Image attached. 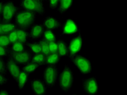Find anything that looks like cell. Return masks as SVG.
Segmentation results:
<instances>
[{
	"label": "cell",
	"mask_w": 127,
	"mask_h": 95,
	"mask_svg": "<svg viewBox=\"0 0 127 95\" xmlns=\"http://www.w3.org/2000/svg\"><path fill=\"white\" fill-rule=\"evenodd\" d=\"M32 56L33 54L30 50L18 52L10 50L8 55L20 65H24L31 62Z\"/></svg>",
	"instance_id": "cell-10"
},
{
	"label": "cell",
	"mask_w": 127,
	"mask_h": 95,
	"mask_svg": "<svg viewBox=\"0 0 127 95\" xmlns=\"http://www.w3.org/2000/svg\"><path fill=\"white\" fill-rule=\"evenodd\" d=\"M27 46L33 54H38L41 53V48L38 42L31 41V42H27Z\"/></svg>",
	"instance_id": "cell-26"
},
{
	"label": "cell",
	"mask_w": 127,
	"mask_h": 95,
	"mask_svg": "<svg viewBox=\"0 0 127 95\" xmlns=\"http://www.w3.org/2000/svg\"><path fill=\"white\" fill-rule=\"evenodd\" d=\"M48 46H49V50H50V53L57 52L58 44H57V40L56 41L48 42Z\"/></svg>",
	"instance_id": "cell-30"
},
{
	"label": "cell",
	"mask_w": 127,
	"mask_h": 95,
	"mask_svg": "<svg viewBox=\"0 0 127 95\" xmlns=\"http://www.w3.org/2000/svg\"><path fill=\"white\" fill-rule=\"evenodd\" d=\"M82 89L86 95H97L99 93L96 77L84 78L82 80Z\"/></svg>",
	"instance_id": "cell-7"
},
{
	"label": "cell",
	"mask_w": 127,
	"mask_h": 95,
	"mask_svg": "<svg viewBox=\"0 0 127 95\" xmlns=\"http://www.w3.org/2000/svg\"><path fill=\"white\" fill-rule=\"evenodd\" d=\"M68 58L81 74H88L92 72L93 65L91 60L86 56L79 53L69 57Z\"/></svg>",
	"instance_id": "cell-3"
},
{
	"label": "cell",
	"mask_w": 127,
	"mask_h": 95,
	"mask_svg": "<svg viewBox=\"0 0 127 95\" xmlns=\"http://www.w3.org/2000/svg\"><path fill=\"white\" fill-rule=\"evenodd\" d=\"M84 39L81 33L72 38L69 41L68 44V56H71L79 54L83 46Z\"/></svg>",
	"instance_id": "cell-8"
},
{
	"label": "cell",
	"mask_w": 127,
	"mask_h": 95,
	"mask_svg": "<svg viewBox=\"0 0 127 95\" xmlns=\"http://www.w3.org/2000/svg\"><path fill=\"white\" fill-rule=\"evenodd\" d=\"M0 73L4 74L7 75L8 70L6 65V62H5L3 58L0 57Z\"/></svg>",
	"instance_id": "cell-28"
},
{
	"label": "cell",
	"mask_w": 127,
	"mask_h": 95,
	"mask_svg": "<svg viewBox=\"0 0 127 95\" xmlns=\"http://www.w3.org/2000/svg\"><path fill=\"white\" fill-rule=\"evenodd\" d=\"M46 56L42 53L33 54L32 57L31 62L35 63L36 64L39 65L40 66L45 65Z\"/></svg>",
	"instance_id": "cell-23"
},
{
	"label": "cell",
	"mask_w": 127,
	"mask_h": 95,
	"mask_svg": "<svg viewBox=\"0 0 127 95\" xmlns=\"http://www.w3.org/2000/svg\"><path fill=\"white\" fill-rule=\"evenodd\" d=\"M12 95V93L8 91V90H5V89H1L0 90V95Z\"/></svg>",
	"instance_id": "cell-34"
},
{
	"label": "cell",
	"mask_w": 127,
	"mask_h": 95,
	"mask_svg": "<svg viewBox=\"0 0 127 95\" xmlns=\"http://www.w3.org/2000/svg\"><path fill=\"white\" fill-rule=\"evenodd\" d=\"M41 1L42 2H47V1H48V0H41Z\"/></svg>",
	"instance_id": "cell-37"
},
{
	"label": "cell",
	"mask_w": 127,
	"mask_h": 95,
	"mask_svg": "<svg viewBox=\"0 0 127 95\" xmlns=\"http://www.w3.org/2000/svg\"><path fill=\"white\" fill-rule=\"evenodd\" d=\"M42 38L48 42L57 40V36L53 31L47 30V29H45Z\"/></svg>",
	"instance_id": "cell-25"
},
{
	"label": "cell",
	"mask_w": 127,
	"mask_h": 95,
	"mask_svg": "<svg viewBox=\"0 0 127 95\" xmlns=\"http://www.w3.org/2000/svg\"><path fill=\"white\" fill-rule=\"evenodd\" d=\"M61 57L58 52L50 53L46 57L45 65H57L60 61Z\"/></svg>",
	"instance_id": "cell-18"
},
{
	"label": "cell",
	"mask_w": 127,
	"mask_h": 95,
	"mask_svg": "<svg viewBox=\"0 0 127 95\" xmlns=\"http://www.w3.org/2000/svg\"><path fill=\"white\" fill-rule=\"evenodd\" d=\"M40 66L35 63L30 62V63L24 65L21 68L22 70L26 72L28 74H32L37 71V69L40 67Z\"/></svg>",
	"instance_id": "cell-21"
},
{
	"label": "cell",
	"mask_w": 127,
	"mask_h": 95,
	"mask_svg": "<svg viewBox=\"0 0 127 95\" xmlns=\"http://www.w3.org/2000/svg\"><path fill=\"white\" fill-rule=\"evenodd\" d=\"M19 5L22 9L32 11L41 16L46 12L44 2L41 0H20Z\"/></svg>",
	"instance_id": "cell-5"
},
{
	"label": "cell",
	"mask_w": 127,
	"mask_h": 95,
	"mask_svg": "<svg viewBox=\"0 0 127 95\" xmlns=\"http://www.w3.org/2000/svg\"><path fill=\"white\" fill-rule=\"evenodd\" d=\"M58 44L57 52L60 57H68V46L67 43L63 39L57 40Z\"/></svg>",
	"instance_id": "cell-17"
},
{
	"label": "cell",
	"mask_w": 127,
	"mask_h": 95,
	"mask_svg": "<svg viewBox=\"0 0 127 95\" xmlns=\"http://www.w3.org/2000/svg\"><path fill=\"white\" fill-rule=\"evenodd\" d=\"M37 42H38L40 48H41V53L44 54L46 57L48 56L50 54V50H49L48 42H47L43 38H40Z\"/></svg>",
	"instance_id": "cell-24"
},
{
	"label": "cell",
	"mask_w": 127,
	"mask_h": 95,
	"mask_svg": "<svg viewBox=\"0 0 127 95\" xmlns=\"http://www.w3.org/2000/svg\"><path fill=\"white\" fill-rule=\"evenodd\" d=\"M58 80L60 90L64 93H70L73 88L74 82L73 71L70 65H65L59 74Z\"/></svg>",
	"instance_id": "cell-1"
},
{
	"label": "cell",
	"mask_w": 127,
	"mask_h": 95,
	"mask_svg": "<svg viewBox=\"0 0 127 95\" xmlns=\"http://www.w3.org/2000/svg\"><path fill=\"white\" fill-rule=\"evenodd\" d=\"M10 51V48L5 47L2 46H0V57L5 58L8 57L9 55V53Z\"/></svg>",
	"instance_id": "cell-31"
},
{
	"label": "cell",
	"mask_w": 127,
	"mask_h": 95,
	"mask_svg": "<svg viewBox=\"0 0 127 95\" xmlns=\"http://www.w3.org/2000/svg\"><path fill=\"white\" fill-rule=\"evenodd\" d=\"M37 15L32 11L22 9L20 8L14 17L15 24L18 28L29 30L35 24Z\"/></svg>",
	"instance_id": "cell-2"
},
{
	"label": "cell",
	"mask_w": 127,
	"mask_h": 95,
	"mask_svg": "<svg viewBox=\"0 0 127 95\" xmlns=\"http://www.w3.org/2000/svg\"><path fill=\"white\" fill-rule=\"evenodd\" d=\"M3 2L0 1V16H1V14L2 13V8H3Z\"/></svg>",
	"instance_id": "cell-35"
},
{
	"label": "cell",
	"mask_w": 127,
	"mask_h": 95,
	"mask_svg": "<svg viewBox=\"0 0 127 95\" xmlns=\"http://www.w3.org/2000/svg\"><path fill=\"white\" fill-rule=\"evenodd\" d=\"M18 34V41L24 44H27L28 40H30L29 35V30L18 28L16 30Z\"/></svg>",
	"instance_id": "cell-19"
},
{
	"label": "cell",
	"mask_w": 127,
	"mask_h": 95,
	"mask_svg": "<svg viewBox=\"0 0 127 95\" xmlns=\"http://www.w3.org/2000/svg\"><path fill=\"white\" fill-rule=\"evenodd\" d=\"M10 50L18 52H23L29 50V48L27 44H24V43L18 41L11 45Z\"/></svg>",
	"instance_id": "cell-22"
},
{
	"label": "cell",
	"mask_w": 127,
	"mask_h": 95,
	"mask_svg": "<svg viewBox=\"0 0 127 95\" xmlns=\"http://www.w3.org/2000/svg\"><path fill=\"white\" fill-rule=\"evenodd\" d=\"M74 0H60L57 11L59 13L64 14L72 7Z\"/></svg>",
	"instance_id": "cell-16"
},
{
	"label": "cell",
	"mask_w": 127,
	"mask_h": 95,
	"mask_svg": "<svg viewBox=\"0 0 127 95\" xmlns=\"http://www.w3.org/2000/svg\"><path fill=\"white\" fill-rule=\"evenodd\" d=\"M2 23V19H1V16H0V34H1V33Z\"/></svg>",
	"instance_id": "cell-36"
},
{
	"label": "cell",
	"mask_w": 127,
	"mask_h": 95,
	"mask_svg": "<svg viewBox=\"0 0 127 95\" xmlns=\"http://www.w3.org/2000/svg\"><path fill=\"white\" fill-rule=\"evenodd\" d=\"M20 9L15 3V0H8L3 2L1 14L2 22H11L15 14Z\"/></svg>",
	"instance_id": "cell-6"
},
{
	"label": "cell",
	"mask_w": 127,
	"mask_h": 95,
	"mask_svg": "<svg viewBox=\"0 0 127 95\" xmlns=\"http://www.w3.org/2000/svg\"><path fill=\"white\" fill-rule=\"evenodd\" d=\"M9 80V78L7 76L6 74L0 73V86L5 85Z\"/></svg>",
	"instance_id": "cell-33"
},
{
	"label": "cell",
	"mask_w": 127,
	"mask_h": 95,
	"mask_svg": "<svg viewBox=\"0 0 127 95\" xmlns=\"http://www.w3.org/2000/svg\"><path fill=\"white\" fill-rule=\"evenodd\" d=\"M6 65L8 72L9 73L13 79L16 82L22 70L20 66V65L9 56L7 58Z\"/></svg>",
	"instance_id": "cell-12"
},
{
	"label": "cell",
	"mask_w": 127,
	"mask_h": 95,
	"mask_svg": "<svg viewBox=\"0 0 127 95\" xmlns=\"http://www.w3.org/2000/svg\"><path fill=\"white\" fill-rule=\"evenodd\" d=\"M17 25L11 22H2L1 26V34H8L11 32L16 30L18 28Z\"/></svg>",
	"instance_id": "cell-20"
},
{
	"label": "cell",
	"mask_w": 127,
	"mask_h": 95,
	"mask_svg": "<svg viewBox=\"0 0 127 95\" xmlns=\"http://www.w3.org/2000/svg\"><path fill=\"white\" fill-rule=\"evenodd\" d=\"M30 85L32 91L35 95H47V89L45 82L42 79L35 78L30 80Z\"/></svg>",
	"instance_id": "cell-11"
},
{
	"label": "cell",
	"mask_w": 127,
	"mask_h": 95,
	"mask_svg": "<svg viewBox=\"0 0 127 95\" xmlns=\"http://www.w3.org/2000/svg\"><path fill=\"white\" fill-rule=\"evenodd\" d=\"M62 31L60 36L76 35L81 33L80 29L79 28L76 21L72 19H66L64 23L62 24L61 27Z\"/></svg>",
	"instance_id": "cell-9"
},
{
	"label": "cell",
	"mask_w": 127,
	"mask_h": 95,
	"mask_svg": "<svg viewBox=\"0 0 127 95\" xmlns=\"http://www.w3.org/2000/svg\"><path fill=\"white\" fill-rule=\"evenodd\" d=\"M16 30L11 32L10 33H9L8 34V37H9V39L10 40V42L11 43V45L17 41H18V34H17Z\"/></svg>",
	"instance_id": "cell-29"
},
{
	"label": "cell",
	"mask_w": 127,
	"mask_h": 95,
	"mask_svg": "<svg viewBox=\"0 0 127 95\" xmlns=\"http://www.w3.org/2000/svg\"><path fill=\"white\" fill-rule=\"evenodd\" d=\"M30 82V74L27 73L26 72L21 70L18 80H17V85L19 90H22L25 89L26 85Z\"/></svg>",
	"instance_id": "cell-15"
},
{
	"label": "cell",
	"mask_w": 127,
	"mask_h": 95,
	"mask_svg": "<svg viewBox=\"0 0 127 95\" xmlns=\"http://www.w3.org/2000/svg\"><path fill=\"white\" fill-rule=\"evenodd\" d=\"M60 0H48L49 7L51 9H56L59 3Z\"/></svg>",
	"instance_id": "cell-32"
},
{
	"label": "cell",
	"mask_w": 127,
	"mask_h": 95,
	"mask_svg": "<svg viewBox=\"0 0 127 95\" xmlns=\"http://www.w3.org/2000/svg\"><path fill=\"white\" fill-rule=\"evenodd\" d=\"M42 25L45 29L52 31L58 30L62 26L61 22L57 18L51 15H48L43 19Z\"/></svg>",
	"instance_id": "cell-13"
},
{
	"label": "cell",
	"mask_w": 127,
	"mask_h": 95,
	"mask_svg": "<svg viewBox=\"0 0 127 95\" xmlns=\"http://www.w3.org/2000/svg\"><path fill=\"white\" fill-rule=\"evenodd\" d=\"M59 74L57 65H46L42 71V80L47 88L55 87Z\"/></svg>",
	"instance_id": "cell-4"
},
{
	"label": "cell",
	"mask_w": 127,
	"mask_h": 95,
	"mask_svg": "<svg viewBox=\"0 0 127 95\" xmlns=\"http://www.w3.org/2000/svg\"><path fill=\"white\" fill-rule=\"evenodd\" d=\"M45 28L42 24H34L29 29V35L30 40L35 41L36 40L42 38Z\"/></svg>",
	"instance_id": "cell-14"
},
{
	"label": "cell",
	"mask_w": 127,
	"mask_h": 95,
	"mask_svg": "<svg viewBox=\"0 0 127 95\" xmlns=\"http://www.w3.org/2000/svg\"><path fill=\"white\" fill-rule=\"evenodd\" d=\"M0 46L10 48L11 43L8 34H0Z\"/></svg>",
	"instance_id": "cell-27"
}]
</instances>
